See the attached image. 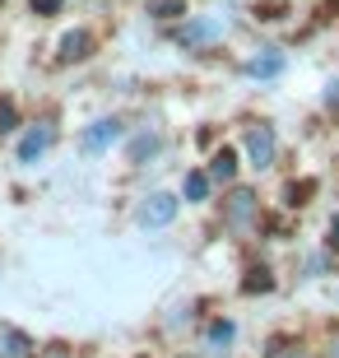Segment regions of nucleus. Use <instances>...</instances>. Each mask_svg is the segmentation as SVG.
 I'll use <instances>...</instances> for the list:
<instances>
[{
    "mask_svg": "<svg viewBox=\"0 0 339 358\" xmlns=\"http://www.w3.org/2000/svg\"><path fill=\"white\" fill-rule=\"evenodd\" d=\"M233 38V19L223 10H191L186 19H177V24L163 28V42L168 47H177V52L186 56H205V52H219L223 42Z\"/></svg>",
    "mask_w": 339,
    "mask_h": 358,
    "instance_id": "f257e3e1",
    "label": "nucleus"
},
{
    "mask_svg": "<svg viewBox=\"0 0 339 358\" xmlns=\"http://www.w3.org/2000/svg\"><path fill=\"white\" fill-rule=\"evenodd\" d=\"M70 0H28V14L33 19H56V14H66Z\"/></svg>",
    "mask_w": 339,
    "mask_h": 358,
    "instance_id": "6ab92c4d",
    "label": "nucleus"
},
{
    "mask_svg": "<svg viewBox=\"0 0 339 358\" xmlns=\"http://www.w3.org/2000/svg\"><path fill=\"white\" fill-rule=\"evenodd\" d=\"M237 75L251 84H279L288 75V52L279 47V42H256L247 56H242V66H237Z\"/></svg>",
    "mask_w": 339,
    "mask_h": 358,
    "instance_id": "0eeeda50",
    "label": "nucleus"
},
{
    "mask_svg": "<svg viewBox=\"0 0 339 358\" xmlns=\"http://www.w3.org/2000/svg\"><path fill=\"white\" fill-rule=\"evenodd\" d=\"M47 358H70V345H47Z\"/></svg>",
    "mask_w": 339,
    "mask_h": 358,
    "instance_id": "4be33fe9",
    "label": "nucleus"
},
{
    "mask_svg": "<svg viewBox=\"0 0 339 358\" xmlns=\"http://www.w3.org/2000/svg\"><path fill=\"white\" fill-rule=\"evenodd\" d=\"M316 191H321V182H316V177H293V182H284V210L288 214H293V210H307Z\"/></svg>",
    "mask_w": 339,
    "mask_h": 358,
    "instance_id": "dca6fc26",
    "label": "nucleus"
},
{
    "mask_svg": "<svg viewBox=\"0 0 339 358\" xmlns=\"http://www.w3.org/2000/svg\"><path fill=\"white\" fill-rule=\"evenodd\" d=\"M242 168H247V163H242V149L237 145H214V154H209V182L214 186H223V191H228V186H237V177H242Z\"/></svg>",
    "mask_w": 339,
    "mask_h": 358,
    "instance_id": "9b49d317",
    "label": "nucleus"
},
{
    "mask_svg": "<svg viewBox=\"0 0 339 358\" xmlns=\"http://www.w3.org/2000/svg\"><path fill=\"white\" fill-rule=\"evenodd\" d=\"M261 219H265V205H261V191L256 186H228V196L219 200V224L223 233H233V238H251V233H261Z\"/></svg>",
    "mask_w": 339,
    "mask_h": 358,
    "instance_id": "f03ea898",
    "label": "nucleus"
},
{
    "mask_svg": "<svg viewBox=\"0 0 339 358\" xmlns=\"http://www.w3.org/2000/svg\"><path fill=\"white\" fill-rule=\"evenodd\" d=\"M98 47H103V38H98V28H89V24H75V28H66L61 38H56V66L61 70H70V66H89L93 56H98Z\"/></svg>",
    "mask_w": 339,
    "mask_h": 358,
    "instance_id": "1a4fd4ad",
    "label": "nucleus"
},
{
    "mask_svg": "<svg viewBox=\"0 0 339 358\" xmlns=\"http://www.w3.org/2000/svg\"><path fill=\"white\" fill-rule=\"evenodd\" d=\"M24 131V112H19V98L14 93H0V140Z\"/></svg>",
    "mask_w": 339,
    "mask_h": 358,
    "instance_id": "f3484780",
    "label": "nucleus"
},
{
    "mask_svg": "<svg viewBox=\"0 0 339 358\" xmlns=\"http://www.w3.org/2000/svg\"><path fill=\"white\" fill-rule=\"evenodd\" d=\"M237 289L247 293V298H265V293L279 289V270L270 266V261H247L242 266V284Z\"/></svg>",
    "mask_w": 339,
    "mask_h": 358,
    "instance_id": "f8f14e48",
    "label": "nucleus"
},
{
    "mask_svg": "<svg viewBox=\"0 0 339 358\" xmlns=\"http://www.w3.org/2000/svg\"><path fill=\"white\" fill-rule=\"evenodd\" d=\"M121 145H126V163H131V168H149V163H158L168 154V131H163L158 121H140V126L126 131Z\"/></svg>",
    "mask_w": 339,
    "mask_h": 358,
    "instance_id": "6e6552de",
    "label": "nucleus"
},
{
    "mask_svg": "<svg viewBox=\"0 0 339 358\" xmlns=\"http://www.w3.org/2000/svg\"><path fill=\"white\" fill-rule=\"evenodd\" d=\"M177 219H182V196L168 191V186L144 191V196L135 200V210H131V224L140 228V233H163V228H172Z\"/></svg>",
    "mask_w": 339,
    "mask_h": 358,
    "instance_id": "39448f33",
    "label": "nucleus"
},
{
    "mask_svg": "<svg viewBox=\"0 0 339 358\" xmlns=\"http://www.w3.org/2000/svg\"><path fill=\"white\" fill-rule=\"evenodd\" d=\"M265 358H312L298 340H288V335H270L265 340Z\"/></svg>",
    "mask_w": 339,
    "mask_h": 358,
    "instance_id": "a211bd4d",
    "label": "nucleus"
},
{
    "mask_svg": "<svg viewBox=\"0 0 339 358\" xmlns=\"http://www.w3.org/2000/svg\"><path fill=\"white\" fill-rule=\"evenodd\" d=\"M196 345H200V354H205V358H228V349L237 345V321L223 317V312H214V317L200 326Z\"/></svg>",
    "mask_w": 339,
    "mask_h": 358,
    "instance_id": "9d476101",
    "label": "nucleus"
},
{
    "mask_svg": "<svg viewBox=\"0 0 339 358\" xmlns=\"http://www.w3.org/2000/svg\"><path fill=\"white\" fill-rule=\"evenodd\" d=\"M177 196H182L186 205H209V200H214V182H209L205 168H186V173H182V186H177Z\"/></svg>",
    "mask_w": 339,
    "mask_h": 358,
    "instance_id": "ddd939ff",
    "label": "nucleus"
},
{
    "mask_svg": "<svg viewBox=\"0 0 339 358\" xmlns=\"http://www.w3.org/2000/svg\"><path fill=\"white\" fill-rule=\"evenodd\" d=\"M242 163H247L251 173H274V163H279V154H284V140H279V126H274L270 117H251L247 126H242Z\"/></svg>",
    "mask_w": 339,
    "mask_h": 358,
    "instance_id": "7ed1b4c3",
    "label": "nucleus"
},
{
    "mask_svg": "<svg viewBox=\"0 0 339 358\" xmlns=\"http://www.w3.org/2000/svg\"><path fill=\"white\" fill-rule=\"evenodd\" d=\"M5 5H10V0H0V10H5Z\"/></svg>",
    "mask_w": 339,
    "mask_h": 358,
    "instance_id": "b1692460",
    "label": "nucleus"
},
{
    "mask_svg": "<svg viewBox=\"0 0 339 358\" xmlns=\"http://www.w3.org/2000/svg\"><path fill=\"white\" fill-rule=\"evenodd\" d=\"M126 117L121 112H103V117H89L84 126L75 131V149L84 154V159H103V154H112V145H121L126 140Z\"/></svg>",
    "mask_w": 339,
    "mask_h": 358,
    "instance_id": "423d86ee",
    "label": "nucleus"
},
{
    "mask_svg": "<svg viewBox=\"0 0 339 358\" xmlns=\"http://www.w3.org/2000/svg\"><path fill=\"white\" fill-rule=\"evenodd\" d=\"M56 145H61V121H56V112H47V117H38V121H24V131L14 140V163L28 173V168H38V163L52 159Z\"/></svg>",
    "mask_w": 339,
    "mask_h": 358,
    "instance_id": "20e7f679",
    "label": "nucleus"
},
{
    "mask_svg": "<svg viewBox=\"0 0 339 358\" xmlns=\"http://www.w3.org/2000/svg\"><path fill=\"white\" fill-rule=\"evenodd\" d=\"M321 247L339 256V210H335V214H330V219H326V238H321Z\"/></svg>",
    "mask_w": 339,
    "mask_h": 358,
    "instance_id": "412c9836",
    "label": "nucleus"
},
{
    "mask_svg": "<svg viewBox=\"0 0 339 358\" xmlns=\"http://www.w3.org/2000/svg\"><path fill=\"white\" fill-rule=\"evenodd\" d=\"M326 358H339V331L330 335V349H326Z\"/></svg>",
    "mask_w": 339,
    "mask_h": 358,
    "instance_id": "5701e85b",
    "label": "nucleus"
},
{
    "mask_svg": "<svg viewBox=\"0 0 339 358\" xmlns=\"http://www.w3.org/2000/svg\"><path fill=\"white\" fill-rule=\"evenodd\" d=\"M186 14H191V0H144V19H154L158 28L177 24Z\"/></svg>",
    "mask_w": 339,
    "mask_h": 358,
    "instance_id": "2eb2a0df",
    "label": "nucleus"
},
{
    "mask_svg": "<svg viewBox=\"0 0 339 358\" xmlns=\"http://www.w3.org/2000/svg\"><path fill=\"white\" fill-rule=\"evenodd\" d=\"M321 112L339 121V80H326V89H321Z\"/></svg>",
    "mask_w": 339,
    "mask_h": 358,
    "instance_id": "aec40b11",
    "label": "nucleus"
},
{
    "mask_svg": "<svg viewBox=\"0 0 339 358\" xmlns=\"http://www.w3.org/2000/svg\"><path fill=\"white\" fill-rule=\"evenodd\" d=\"M38 354V345H33V335L19 331V326H0V358H33Z\"/></svg>",
    "mask_w": 339,
    "mask_h": 358,
    "instance_id": "4468645a",
    "label": "nucleus"
}]
</instances>
